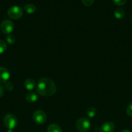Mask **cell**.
<instances>
[{"label":"cell","instance_id":"cell-16","mask_svg":"<svg viewBox=\"0 0 132 132\" xmlns=\"http://www.w3.org/2000/svg\"><path fill=\"white\" fill-rule=\"evenodd\" d=\"M6 50V44L3 40L0 39V54L5 52V50Z\"/></svg>","mask_w":132,"mask_h":132},{"label":"cell","instance_id":"cell-8","mask_svg":"<svg viewBox=\"0 0 132 132\" xmlns=\"http://www.w3.org/2000/svg\"><path fill=\"white\" fill-rule=\"evenodd\" d=\"M115 125L112 122H106L100 126V132H113L115 130Z\"/></svg>","mask_w":132,"mask_h":132},{"label":"cell","instance_id":"cell-3","mask_svg":"<svg viewBox=\"0 0 132 132\" xmlns=\"http://www.w3.org/2000/svg\"><path fill=\"white\" fill-rule=\"evenodd\" d=\"M18 119L12 114H7L4 117L3 123L9 130H13L18 125Z\"/></svg>","mask_w":132,"mask_h":132},{"label":"cell","instance_id":"cell-24","mask_svg":"<svg viewBox=\"0 0 132 132\" xmlns=\"http://www.w3.org/2000/svg\"><path fill=\"white\" fill-rule=\"evenodd\" d=\"M131 19H132V15H131Z\"/></svg>","mask_w":132,"mask_h":132},{"label":"cell","instance_id":"cell-20","mask_svg":"<svg viewBox=\"0 0 132 132\" xmlns=\"http://www.w3.org/2000/svg\"><path fill=\"white\" fill-rule=\"evenodd\" d=\"M126 113L128 116L132 117V103H131L127 107Z\"/></svg>","mask_w":132,"mask_h":132},{"label":"cell","instance_id":"cell-15","mask_svg":"<svg viewBox=\"0 0 132 132\" xmlns=\"http://www.w3.org/2000/svg\"><path fill=\"white\" fill-rule=\"evenodd\" d=\"M6 41H7L8 43L10 44V45L14 44L16 41L15 36L12 34H9L6 37Z\"/></svg>","mask_w":132,"mask_h":132},{"label":"cell","instance_id":"cell-2","mask_svg":"<svg viewBox=\"0 0 132 132\" xmlns=\"http://www.w3.org/2000/svg\"><path fill=\"white\" fill-rule=\"evenodd\" d=\"M91 124L90 121L85 117H81L76 121V127L80 132H87L90 130Z\"/></svg>","mask_w":132,"mask_h":132},{"label":"cell","instance_id":"cell-12","mask_svg":"<svg viewBox=\"0 0 132 132\" xmlns=\"http://www.w3.org/2000/svg\"><path fill=\"white\" fill-rule=\"evenodd\" d=\"M47 132H62V130L58 125L51 124L48 127Z\"/></svg>","mask_w":132,"mask_h":132},{"label":"cell","instance_id":"cell-14","mask_svg":"<svg viewBox=\"0 0 132 132\" xmlns=\"http://www.w3.org/2000/svg\"><path fill=\"white\" fill-rule=\"evenodd\" d=\"M86 114L89 118H93L97 115V110L94 107H89L87 110Z\"/></svg>","mask_w":132,"mask_h":132},{"label":"cell","instance_id":"cell-11","mask_svg":"<svg viewBox=\"0 0 132 132\" xmlns=\"http://www.w3.org/2000/svg\"><path fill=\"white\" fill-rule=\"evenodd\" d=\"M114 14H115V17L116 19H120L124 18V15H125V11H124V9H122V8H117V9L115 10Z\"/></svg>","mask_w":132,"mask_h":132},{"label":"cell","instance_id":"cell-23","mask_svg":"<svg viewBox=\"0 0 132 132\" xmlns=\"http://www.w3.org/2000/svg\"><path fill=\"white\" fill-rule=\"evenodd\" d=\"M6 132H14L12 130H9Z\"/></svg>","mask_w":132,"mask_h":132},{"label":"cell","instance_id":"cell-1","mask_svg":"<svg viewBox=\"0 0 132 132\" xmlns=\"http://www.w3.org/2000/svg\"><path fill=\"white\" fill-rule=\"evenodd\" d=\"M37 92L41 95L45 97L51 96L56 91L55 84L50 79L42 78L38 81L36 86Z\"/></svg>","mask_w":132,"mask_h":132},{"label":"cell","instance_id":"cell-21","mask_svg":"<svg viewBox=\"0 0 132 132\" xmlns=\"http://www.w3.org/2000/svg\"><path fill=\"white\" fill-rule=\"evenodd\" d=\"M4 93H5V89H4L3 86H2L1 85H0V97L3 95Z\"/></svg>","mask_w":132,"mask_h":132},{"label":"cell","instance_id":"cell-10","mask_svg":"<svg viewBox=\"0 0 132 132\" xmlns=\"http://www.w3.org/2000/svg\"><path fill=\"white\" fill-rule=\"evenodd\" d=\"M24 86L25 88L28 90H32L36 87V82L32 79H27L24 82Z\"/></svg>","mask_w":132,"mask_h":132},{"label":"cell","instance_id":"cell-17","mask_svg":"<svg viewBox=\"0 0 132 132\" xmlns=\"http://www.w3.org/2000/svg\"><path fill=\"white\" fill-rule=\"evenodd\" d=\"M5 87L6 90H8V91H11L14 88V85H13V84L11 82L7 81V82L5 83Z\"/></svg>","mask_w":132,"mask_h":132},{"label":"cell","instance_id":"cell-19","mask_svg":"<svg viewBox=\"0 0 132 132\" xmlns=\"http://www.w3.org/2000/svg\"><path fill=\"white\" fill-rule=\"evenodd\" d=\"M127 0H113L114 3L118 6H121V5H124L126 2Z\"/></svg>","mask_w":132,"mask_h":132},{"label":"cell","instance_id":"cell-18","mask_svg":"<svg viewBox=\"0 0 132 132\" xmlns=\"http://www.w3.org/2000/svg\"><path fill=\"white\" fill-rule=\"evenodd\" d=\"M83 5L85 6H90L94 3V0H81Z\"/></svg>","mask_w":132,"mask_h":132},{"label":"cell","instance_id":"cell-4","mask_svg":"<svg viewBox=\"0 0 132 132\" xmlns=\"http://www.w3.org/2000/svg\"><path fill=\"white\" fill-rule=\"evenodd\" d=\"M23 12L21 8L19 6H12L8 10L7 14L11 19H18L23 15Z\"/></svg>","mask_w":132,"mask_h":132},{"label":"cell","instance_id":"cell-9","mask_svg":"<svg viewBox=\"0 0 132 132\" xmlns=\"http://www.w3.org/2000/svg\"><path fill=\"white\" fill-rule=\"evenodd\" d=\"M38 95L36 93L34 92H28L25 95L26 101L30 103H35L38 100Z\"/></svg>","mask_w":132,"mask_h":132},{"label":"cell","instance_id":"cell-13","mask_svg":"<svg viewBox=\"0 0 132 132\" xmlns=\"http://www.w3.org/2000/svg\"><path fill=\"white\" fill-rule=\"evenodd\" d=\"M24 9L26 11V12L28 13V14H33V13L36 12V8L32 4H27V5L25 6Z\"/></svg>","mask_w":132,"mask_h":132},{"label":"cell","instance_id":"cell-7","mask_svg":"<svg viewBox=\"0 0 132 132\" xmlns=\"http://www.w3.org/2000/svg\"><path fill=\"white\" fill-rule=\"evenodd\" d=\"M10 78V72L6 68L0 67V83H5Z\"/></svg>","mask_w":132,"mask_h":132},{"label":"cell","instance_id":"cell-22","mask_svg":"<svg viewBox=\"0 0 132 132\" xmlns=\"http://www.w3.org/2000/svg\"><path fill=\"white\" fill-rule=\"evenodd\" d=\"M120 132H131V131L128 130H122Z\"/></svg>","mask_w":132,"mask_h":132},{"label":"cell","instance_id":"cell-6","mask_svg":"<svg viewBox=\"0 0 132 132\" xmlns=\"http://www.w3.org/2000/svg\"><path fill=\"white\" fill-rule=\"evenodd\" d=\"M33 119L35 122L39 125H42L47 120V116L45 112L42 110H36L33 113Z\"/></svg>","mask_w":132,"mask_h":132},{"label":"cell","instance_id":"cell-5","mask_svg":"<svg viewBox=\"0 0 132 132\" xmlns=\"http://www.w3.org/2000/svg\"><path fill=\"white\" fill-rule=\"evenodd\" d=\"M14 28V25L13 22L12 21L9 20V19L4 20L0 25V29H1V32L5 34L8 35L10 34L12 32Z\"/></svg>","mask_w":132,"mask_h":132}]
</instances>
